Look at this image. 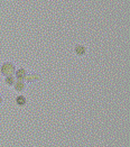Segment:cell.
Listing matches in <instances>:
<instances>
[{
    "label": "cell",
    "instance_id": "obj_1",
    "mask_svg": "<svg viewBox=\"0 0 130 147\" xmlns=\"http://www.w3.org/2000/svg\"><path fill=\"white\" fill-rule=\"evenodd\" d=\"M16 72V66L12 62H6L1 65V74L3 76H9V75H13Z\"/></svg>",
    "mask_w": 130,
    "mask_h": 147
},
{
    "label": "cell",
    "instance_id": "obj_2",
    "mask_svg": "<svg viewBox=\"0 0 130 147\" xmlns=\"http://www.w3.org/2000/svg\"><path fill=\"white\" fill-rule=\"evenodd\" d=\"M13 89L17 92H23L26 90V82L23 79H16V82L13 83Z\"/></svg>",
    "mask_w": 130,
    "mask_h": 147
},
{
    "label": "cell",
    "instance_id": "obj_3",
    "mask_svg": "<svg viewBox=\"0 0 130 147\" xmlns=\"http://www.w3.org/2000/svg\"><path fill=\"white\" fill-rule=\"evenodd\" d=\"M74 52H75V54H76L77 56H84V55L86 54V49H85V46H84V45L79 44V45H76V46H75Z\"/></svg>",
    "mask_w": 130,
    "mask_h": 147
},
{
    "label": "cell",
    "instance_id": "obj_4",
    "mask_svg": "<svg viewBox=\"0 0 130 147\" xmlns=\"http://www.w3.org/2000/svg\"><path fill=\"white\" fill-rule=\"evenodd\" d=\"M38 79H39V76H38L37 74H35V73L28 74L27 73V75H26V78H25L24 80L26 83H35Z\"/></svg>",
    "mask_w": 130,
    "mask_h": 147
},
{
    "label": "cell",
    "instance_id": "obj_5",
    "mask_svg": "<svg viewBox=\"0 0 130 147\" xmlns=\"http://www.w3.org/2000/svg\"><path fill=\"white\" fill-rule=\"evenodd\" d=\"M15 74H16V78L17 79H23L24 80L25 78H26V75H27V71L25 69H23V67H20L18 70H16Z\"/></svg>",
    "mask_w": 130,
    "mask_h": 147
},
{
    "label": "cell",
    "instance_id": "obj_6",
    "mask_svg": "<svg viewBox=\"0 0 130 147\" xmlns=\"http://www.w3.org/2000/svg\"><path fill=\"white\" fill-rule=\"evenodd\" d=\"M16 103L19 106V107H25L27 105V99L24 96H18L16 98Z\"/></svg>",
    "mask_w": 130,
    "mask_h": 147
},
{
    "label": "cell",
    "instance_id": "obj_7",
    "mask_svg": "<svg viewBox=\"0 0 130 147\" xmlns=\"http://www.w3.org/2000/svg\"><path fill=\"white\" fill-rule=\"evenodd\" d=\"M5 82H6V84H7L8 86H13V83L16 82V78H15L13 75L6 76V79H5Z\"/></svg>",
    "mask_w": 130,
    "mask_h": 147
},
{
    "label": "cell",
    "instance_id": "obj_8",
    "mask_svg": "<svg viewBox=\"0 0 130 147\" xmlns=\"http://www.w3.org/2000/svg\"><path fill=\"white\" fill-rule=\"evenodd\" d=\"M2 103H3V99H2V97L0 96V106H1Z\"/></svg>",
    "mask_w": 130,
    "mask_h": 147
}]
</instances>
